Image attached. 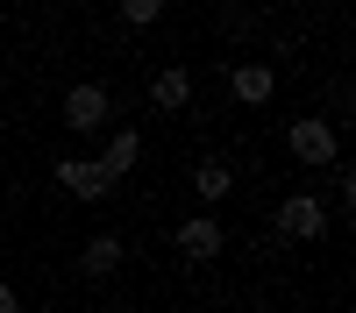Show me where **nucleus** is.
<instances>
[{"label": "nucleus", "instance_id": "nucleus-1", "mask_svg": "<svg viewBox=\"0 0 356 313\" xmlns=\"http://www.w3.org/2000/svg\"><path fill=\"white\" fill-rule=\"evenodd\" d=\"M57 185L79 192V199H107V192H114L107 164H86V157H65V164H57Z\"/></svg>", "mask_w": 356, "mask_h": 313}, {"label": "nucleus", "instance_id": "nucleus-2", "mask_svg": "<svg viewBox=\"0 0 356 313\" xmlns=\"http://www.w3.org/2000/svg\"><path fill=\"white\" fill-rule=\"evenodd\" d=\"M292 157H300V164H328V157H335V128L321 121V114L292 121Z\"/></svg>", "mask_w": 356, "mask_h": 313}, {"label": "nucleus", "instance_id": "nucleus-3", "mask_svg": "<svg viewBox=\"0 0 356 313\" xmlns=\"http://www.w3.org/2000/svg\"><path fill=\"white\" fill-rule=\"evenodd\" d=\"M278 228L292 242H307V235H321V228H328V214H321V199H307V192H292L285 207H278Z\"/></svg>", "mask_w": 356, "mask_h": 313}, {"label": "nucleus", "instance_id": "nucleus-4", "mask_svg": "<svg viewBox=\"0 0 356 313\" xmlns=\"http://www.w3.org/2000/svg\"><path fill=\"white\" fill-rule=\"evenodd\" d=\"M107 107H114L107 85H72V93H65V121H72V128H100Z\"/></svg>", "mask_w": 356, "mask_h": 313}, {"label": "nucleus", "instance_id": "nucleus-5", "mask_svg": "<svg viewBox=\"0 0 356 313\" xmlns=\"http://www.w3.org/2000/svg\"><path fill=\"white\" fill-rule=\"evenodd\" d=\"M178 249H186L193 264H207V256H221V228L214 221H186L178 228Z\"/></svg>", "mask_w": 356, "mask_h": 313}, {"label": "nucleus", "instance_id": "nucleus-6", "mask_svg": "<svg viewBox=\"0 0 356 313\" xmlns=\"http://www.w3.org/2000/svg\"><path fill=\"white\" fill-rule=\"evenodd\" d=\"M114 264H122V242H114V235H93V242L79 249V271H86V278H107Z\"/></svg>", "mask_w": 356, "mask_h": 313}, {"label": "nucleus", "instance_id": "nucleus-7", "mask_svg": "<svg viewBox=\"0 0 356 313\" xmlns=\"http://www.w3.org/2000/svg\"><path fill=\"white\" fill-rule=\"evenodd\" d=\"M150 100H157V107H186V100H193V78H186V71H157V78H150Z\"/></svg>", "mask_w": 356, "mask_h": 313}, {"label": "nucleus", "instance_id": "nucleus-8", "mask_svg": "<svg viewBox=\"0 0 356 313\" xmlns=\"http://www.w3.org/2000/svg\"><path fill=\"white\" fill-rule=\"evenodd\" d=\"M235 100H271V65H243V71H235Z\"/></svg>", "mask_w": 356, "mask_h": 313}, {"label": "nucleus", "instance_id": "nucleus-9", "mask_svg": "<svg viewBox=\"0 0 356 313\" xmlns=\"http://www.w3.org/2000/svg\"><path fill=\"white\" fill-rule=\"evenodd\" d=\"M136 157H143V142H136V135H114V142H107V157H100V164H107V178H122V171H129Z\"/></svg>", "mask_w": 356, "mask_h": 313}, {"label": "nucleus", "instance_id": "nucleus-10", "mask_svg": "<svg viewBox=\"0 0 356 313\" xmlns=\"http://www.w3.org/2000/svg\"><path fill=\"white\" fill-rule=\"evenodd\" d=\"M228 185H235V178H228V164H200V171H193V192H200V199H221Z\"/></svg>", "mask_w": 356, "mask_h": 313}, {"label": "nucleus", "instance_id": "nucleus-11", "mask_svg": "<svg viewBox=\"0 0 356 313\" xmlns=\"http://www.w3.org/2000/svg\"><path fill=\"white\" fill-rule=\"evenodd\" d=\"M122 15H129V22H157L164 0H122Z\"/></svg>", "mask_w": 356, "mask_h": 313}, {"label": "nucleus", "instance_id": "nucleus-12", "mask_svg": "<svg viewBox=\"0 0 356 313\" xmlns=\"http://www.w3.org/2000/svg\"><path fill=\"white\" fill-rule=\"evenodd\" d=\"M342 199H349V207H356V171H349V178H342Z\"/></svg>", "mask_w": 356, "mask_h": 313}, {"label": "nucleus", "instance_id": "nucleus-13", "mask_svg": "<svg viewBox=\"0 0 356 313\" xmlns=\"http://www.w3.org/2000/svg\"><path fill=\"white\" fill-rule=\"evenodd\" d=\"M0 313H15V292H8V285H0Z\"/></svg>", "mask_w": 356, "mask_h": 313}]
</instances>
